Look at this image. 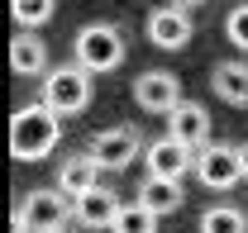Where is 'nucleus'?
<instances>
[{"label":"nucleus","instance_id":"f257e3e1","mask_svg":"<svg viewBox=\"0 0 248 233\" xmlns=\"http://www.w3.org/2000/svg\"><path fill=\"white\" fill-rule=\"evenodd\" d=\"M62 143V115L48 110L43 100H29L10 115V157L19 162H38Z\"/></svg>","mask_w":248,"mask_h":233},{"label":"nucleus","instance_id":"423d86ee","mask_svg":"<svg viewBox=\"0 0 248 233\" xmlns=\"http://www.w3.org/2000/svg\"><path fill=\"white\" fill-rule=\"evenodd\" d=\"M19 214H24V224H29V233H53L62 229V224H77L72 219V195H62L58 186L48 190H29V200L19 204Z\"/></svg>","mask_w":248,"mask_h":233},{"label":"nucleus","instance_id":"20e7f679","mask_svg":"<svg viewBox=\"0 0 248 233\" xmlns=\"http://www.w3.org/2000/svg\"><path fill=\"white\" fill-rule=\"evenodd\" d=\"M196 176H201V186L205 190H229V186H239V176H244V162H239V147L234 143H210L196 152Z\"/></svg>","mask_w":248,"mask_h":233},{"label":"nucleus","instance_id":"4468645a","mask_svg":"<svg viewBox=\"0 0 248 233\" xmlns=\"http://www.w3.org/2000/svg\"><path fill=\"white\" fill-rule=\"evenodd\" d=\"M10 67H15L19 76L48 72V48H43V38H33V29H24L19 38H10Z\"/></svg>","mask_w":248,"mask_h":233},{"label":"nucleus","instance_id":"ddd939ff","mask_svg":"<svg viewBox=\"0 0 248 233\" xmlns=\"http://www.w3.org/2000/svg\"><path fill=\"white\" fill-rule=\"evenodd\" d=\"M186 200V190H182V181H162V176H148L143 186H139V204H148L157 219L162 214H177Z\"/></svg>","mask_w":248,"mask_h":233},{"label":"nucleus","instance_id":"9b49d317","mask_svg":"<svg viewBox=\"0 0 248 233\" xmlns=\"http://www.w3.org/2000/svg\"><path fill=\"white\" fill-rule=\"evenodd\" d=\"M115 214H120V200H115L105 186H95V190H86V195L72 200V219H77L81 229H110Z\"/></svg>","mask_w":248,"mask_h":233},{"label":"nucleus","instance_id":"1a4fd4ad","mask_svg":"<svg viewBox=\"0 0 248 233\" xmlns=\"http://www.w3.org/2000/svg\"><path fill=\"white\" fill-rule=\"evenodd\" d=\"M148 43L162 48V53H177L191 43V10L182 5H157L153 15H148Z\"/></svg>","mask_w":248,"mask_h":233},{"label":"nucleus","instance_id":"6e6552de","mask_svg":"<svg viewBox=\"0 0 248 233\" xmlns=\"http://www.w3.org/2000/svg\"><path fill=\"white\" fill-rule=\"evenodd\" d=\"M143 162H148V176H162V181H182L186 172H196V152L186 143H177L172 133L167 138H153L143 147Z\"/></svg>","mask_w":248,"mask_h":233},{"label":"nucleus","instance_id":"412c9836","mask_svg":"<svg viewBox=\"0 0 248 233\" xmlns=\"http://www.w3.org/2000/svg\"><path fill=\"white\" fill-rule=\"evenodd\" d=\"M172 5H182V10H201L205 0H172Z\"/></svg>","mask_w":248,"mask_h":233},{"label":"nucleus","instance_id":"9d476101","mask_svg":"<svg viewBox=\"0 0 248 233\" xmlns=\"http://www.w3.org/2000/svg\"><path fill=\"white\" fill-rule=\"evenodd\" d=\"M167 133L186 143L191 152H201V147L210 143V110L201 105V100H182L172 115H167Z\"/></svg>","mask_w":248,"mask_h":233},{"label":"nucleus","instance_id":"4be33fe9","mask_svg":"<svg viewBox=\"0 0 248 233\" xmlns=\"http://www.w3.org/2000/svg\"><path fill=\"white\" fill-rule=\"evenodd\" d=\"M239 162H244V176H248V143H239Z\"/></svg>","mask_w":248,"mask_h":233},{"label":"nucleus","instance_id":"a211bd4d","mask_svg":"<svg viewBox=\"0 0 248 233\" xmlns=\"http://www.w3.org/2000/svg\"><path fill=\"white\" fill-rule=\"evenodd\" d=\"M53 10H58V0H10V15H15L19 29H38V24H48Z\"/></svg>","mask_w":248,"mask_h":233},{"label":"nucleus","instance_id":"f03ea898","mask_svg":"<svg viewBox=\"0 0 248 233\" xmlns=\"http://www.w3.org/2000/svg\"><path fill=\"white\" fill-rule=\"evenodd\" d=\"M91 72L81 67V62H67V67H53L48 76H43V105L48 110H58L62 119H72V115H86V105H91Z\"/></svg>","mask_w":248,"mask_h":233},{"label":"nucleus","instance_id":"6ab92c4d","mask_svg":"<svg viewBox=\"0 0 248 233\" xmlns=\"http://www.w3.org/2000/svg\"><path fill=\"white\" fill-rule=\"evenodd\" d=\"M224 33H229V43H234V48H244V53H248V5L229 10V19H224Z\"/></svg>","mask_w":248,"mask_h":233},{"label":"nucleus","instance_id":"aec40b11","mask_svg":"<svg viewBox=\"0 0 248 233\" xmlns=\"http://www.w3.org/2000/svg\"><path fill=\"white\" fill-rule=\"evenodd\" d=\"M10 233H29V224H24V214L15 209V219H10Z\"/></svg>","mask_w":248,"mask_h":233},{"label":"nucleus","instance_id":"39448f33","mask_svg":"<svg viewBox=\"0 0 248 233\" xmlns=\"http://www.w3.org/2000/svg\"><path fill=\"white\" fill-rule=\"evenodd\" d=\"M86 152H91L105 172H124V167L143 152V138H139V129H134V124H115V129H100Z\"/></svg>","mask_w":248,"mask_h":233},{"label":"nucleus","instance_id":"5701e85b","mask_svg":"<svg viewBox=\"0 0 248 233\" xmlns=\"http://www.w3.org/2000/svg\"><path fill=\"white\" fill-rule=\"evenodd\" d=\"M53 233H77V229H72V224H62V229H53Z\"/></svg>","mask_w":248,"mask_h":233},{"label":"nucleus","instance_id":"7ed1b4c3","mask_svg":"<svg viewBox=\"0 0 248 233\" xmlns=\"http://www.w3.org/2000/svg\"><path fill=\"white\" fill-rule=\"evenodd\" d=\"M72 58L81 62L91 76H105V72H120L124 67V33L115 24H86L72 38Z\"/></svg>","mask_w":248,"mask_h":233},{"label":"nucleus","instance_id":"dca6fc26","mask_svg":"<svg viewBox=\"0 0 248 233\" xmlns=\"http://www.w3.org/2000/svg\"><path fill=\"white\" fill-rule=\"evenodd\" d=\"M201 233H248V214L239 204H210L201 214Z\"/></svg>","mask_w":248,"mask_h":233},{"label":"nucleus","instance_id":"f3484780","mask_svg":"<svg viewBox=\"0 0 248 233\" xmlns=\"http://www.w3.org/2000/svg\"><path fill=\"white\" fill-rule=\"evenodd\" d=\"M110 233H157V214L148 209V204H139V200H134V204H120Z\"/></svg>","mask_w":248,"mask_h":233},{"label":"nucleus","instance_id":"f8f14e48","mask_svg":"<svg viewBox=\"0 0 248 233\" xmlns=\"http://www.w3.org/2000/svg\"><path fill=\"white\" fill-rule=\"evenodd\" d=\"M100 172H105V167L95 162L91 152H77V157H67V162L58 167V190L77 200V195H86V190L100 186Z\"/></svg>","mask_w":248,"mask_h":233},{"label":"nucleus","instance_id":"2eb2a0df","mask_svg":"<svg viewBox=\"0 0 248 233\" xmlns=\"http://www.w3.org/2000/svg\"><path fill=\"white\" fill-rule=\"evenodd\" d=\"M210 86H215L219 100L248 105V62H219L215 72H210Z\"/></svg>","mask_w":248,"mask_h":233},{"label":"nucleus","instance_id":"0eeeda50","mask_svg":"<svg viewBox=\"0 0 248 233\" xmlns=\"http://www.w3.org/2000/svg\"><path fill=\"white\" fill-rule=\"evenodd\" d=\"M134 100H139V110H148V115H172L186 95H182L177 72H143V76L134 81Z\"/></svg>","mask_w":248,"mask_h":233}]
</instances>
